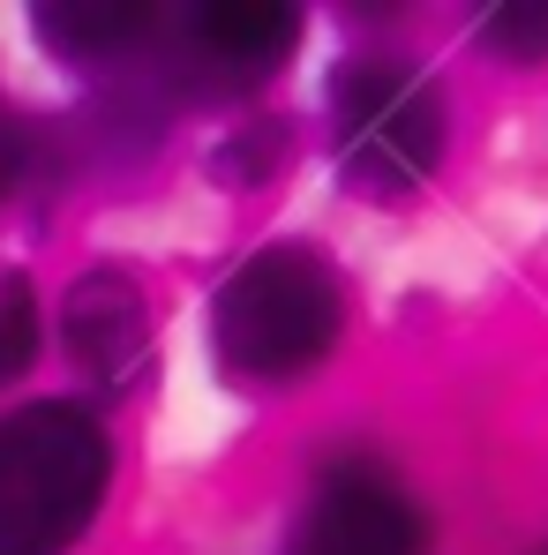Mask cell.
Returning <instances> with one entry per match:
<instances>
[{
	"mask_svg": "<svg viewBox=\"0 0 548 555\" xmlns=\"http://www.w3.org/2000/svg\"><path fill=\"white\" fill-rule=\"evenodd\" d=\"M105 428L76 398H38L0 421V555H61L105 495Z\"/></svg>",
	"mask_w": 548,
	"mask_h": 555,
	"instance_id": "6da1fadb",
	"label": "cell"
},
{
	"mask_svg": "<svg viewBox=\"0 0 548 555\" xmlns=\"http://www.w3.org/2000/svg\"><path fill=\"white\" fill-rule=\"evenodd\" d=\"M339 315H346V293L316 248H264L218 285L211 338L233 375L293 383L339 346Z\"/></svg>",
	"mask_w": 548,
	"mask_h": 555,
	"instance_id": "7a4b0ae2",
	"label": "cell"
},
{
	"mask_svg": "<svg viewBox=\"0 0 548 555\" xmlns=\"http://www.w3.org/2000/svg\"><path fill=\"white\" fill-rule=\"evenodd\" d=\"M339 166L361 188H413L444 158V91L406 61H354L331 91Z\"/></svg>",
	"mask_w": 548,
	"mask_h": 555,
	"instance_id": "3957f363",
	"label": "cell"
},
{
	"mask_svg": "<svg viewBox=\"0 0 548 555\" xmlns=\"http://www.w3.org/2000/svg\"><path fill=\"white\" fill-rule=\"evenodd\" d=\"M293 555H429V518L383 465L339 459L293 518Z\"/></svg>",
	"mask_w": 548,
	"mask_h": 555,
	"instance_id": "277c9868",
	"label": "cell"
},
{
	"mask_svg": "<svg viewBox=\"0 0 548 555\" xmlns=\"http://www.w3.org/2000/svg\"><path fill=\"white\" fill-rule=\"evenodd\" d=\"M181 38H188V53L203 68H218L226 83H264L293 53L301 15L293 8H188Z\"/></svg>",
	"mask_w": 548,
	"mask_h": 555,
	"instance_id": "5b68a950",
	"label": "cell"
},
{
	"mask_svg": "<svg viewBox=\"0 0 548 555\" xmlns=\"http://www.w3.org/2000/svg\"><path fill=\"white\" fill-rule=\"evenodd\" d=\"M68 346L105 383H136V369L151 361V323H143V300H136L128 278L98 271L76 285V300H68Z\"/></svg>",
	"mask_w": 548,
	"mask_h": 555,
	"instance_id": "8992f818",
	"label": "cell"
},
{
	"mask_svg": "<svg viewBox=\"0 0 548 555\" xmlns=\"http://www.w3.org/2000/svg\"><path fill=\"white\" fill-rule=\"evenodd\" d=\"M151 30V8H46V38L68 53V61H98V53H120Z\"/></svg>",
	"mask_w": 548,
	"mask_h": 555,
	"instance_id": "52a82bcc",
	"label": "cell"
},
{
	"mask_svg": "<svg viewBox=\"0 0 548 555\" xmlns=\"http://www.w3.org/2000/svg\"><path fill=\"white\" fill-rule=\"evenodd\" d=\"M30 346H38V308H30V285L8 278V285H0V375L23 369Z\"/></svg>",
	"mask_w": 548,
	"mask_h": 555,
	"instance_id": "ba28073f",
	"label": "cell"
},
{
	"mask_svg": "<svg viewBox=\"0 0 548 555\" xmlns=\"http://www.w3.org/2000/svg\"><path fill=\"white\" fill-rule=\"evenodd\" d=\"M481 38H488L496 53H519V61H534V53H548V8H488Z\"/></svg>",
	"mask_w": 548,
	"mask_h": 555,
	"instance_id": "9c48e42d",
	"label": "cell"
},
{
	"mask_svg": "<svg viewBox=\"0 0 548 555\" xmlns=\"http://www.w3.org/2000/svg\"><path fill=\"white\" fill-rule=\"evenodd\" d=\"M15 166H23V135H15V113L0 105V195L15 188Z\"/></svg>",
	"mask_w": 548,
	"mask_h": 555,
	"instance_id": "30bf717a",
	"label": "cell"
}]
</instances>
